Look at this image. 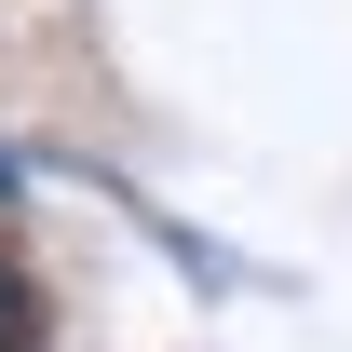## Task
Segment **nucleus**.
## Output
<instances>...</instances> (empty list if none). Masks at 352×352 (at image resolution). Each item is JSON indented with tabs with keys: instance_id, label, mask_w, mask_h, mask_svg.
<instances>
[{
	"instance_id": "f03ea898",
	"label": "nucleus",
	"mask_w": 352,
	"mask_h": 352,
	"mask_svg": "<svg viewBox=\"0 0 352 352\" xmlns=\"http://www.w3.org/2000/svg\"><path fill=\"white\" fill-rule=\"evenodd\" d=\"M0 217H14V149H0Z\"/></svg>"
},
{
	"instance_id": "f257e3e1",
	"label": "nucleus",
	"mask_w": 352,
	"mask_h": 352,
	"mask_svg": "<svg viewBox=\"0 0 352 352\" xmlns=\"http://www.w3.org/2000/svg\"><path fill=\"white\" fill-rule=\"evenodd\" d=\"M41 325H54L41 271H28V258H0V352H41Z\"/></svg>"
}]
</instances>
